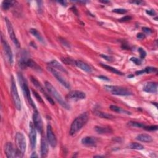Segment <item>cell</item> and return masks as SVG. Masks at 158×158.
I'll return each mask as SVG.
<instances>
[{"instance_id": "obj_12", "label": "cell", "mask_w": 158, "mask_h": 158, "mask_svg": "<svg viewBox=\"0 0 158 158\" xmlns=\"http://www.w3.org/2000/svg\"><path fill=\"white\" fill-rule=\"evenodd\" d=\"M86 94L81 91L74 90L72 91L68 95H67V99H68L71 101H77L85 99Z\"/></svg>"}, {"instance_id": "obj_32", "label": "cell", "mask_w": 158, "mask_h": 158, "mask_svg": "<svg viewBox=\"0 0 158 158\" xmlns=\"http://www.w3.org/2000/svg\"><path fill=\"white\" fill-rule=\"evenodd\" d=\"M130 60L131 61H132L133 63H135L136 65H139L142 64V60L139 59L137 58H135V57H132L130 58Z\"/></svg>"}, {"instance_id": "obj_20", "label": "cell", "mask_w": 158, "mask_h": 158, "mask_svg": "<svg viewBox=\"0 0 158 158\" xmlns=\"http://www.w3.org/2000/svg\"><path fill=\"white\" fill-rule=\"evenodd\" d=\"M95 130L99 134H110L112 132V130L108 127L96 126L95 127Z\"/></svg>"}, {"instance_id": "obj_19", "label": "cell", "mask_w": 158, "mask_h": 158, "mask_svg": "<svg viewBox=\"0 0 158 158\" xmlns=\"http://www.w3.org/2000/svg\"><path fill=\"white\" fill-rule=\"evenodd\" d=\"M75 65L77 66L79 69H80L81 70L87 73H92L93 71L92 68H91L89 65H88L82 61V60H75Z\"/></svg>"}, {"instance_id": "obj_35", "label": "cell", "mask_w": 158, "mask_h": 158, "mask_svg": "<svg viewBox=\"0 0 158 158\" xmlns=\"http://www.w3.org/2000/svg\"><path fill=\"white\" fill-rule=\"evenodd\" d=\"M138 52L139 53V55H140V58L142 59H144L146 57V56H147V53H146L144 50H143L142 48H138Z\"/></svg>"}, {"instance_id": "obj_29", "label": "cell", "mask_w": 158, "mask_h": 158, "mask_svg": "<svg viewBox=\"0 0 158 158\" xmlns=\"http://www.w3.org/2000/svg\"><path fill=\"white\" fill-rule=\"evenodd\" d=\"M13 6V2L11 1H4L2 3V8L4 10H8Z\"/></svg>"}, {"instance_id": "obj_7", "label": "cell", "mask_w": 158, "mask_h": 158, "mask_svg": "<svg viewBox=\"0 0 158 158\" xmlns=\"http://www.w3.org/2000/svg\"><path fill=\"white\" fill-rule=\"evenodd\" d=\"M47 69L54 77L57 79V80L60 84H61L62 85H63L66 88H70V83H69V82L61 74H60L59 71H58L56 69H55L54 68H52V67L49 66V65L47 67Z\"/></svg>"}, {"instance_id": "obj_24", "label": "cell", "mask_w": 158, "mask_h": 158, "mask_svg": "<svg viewBox=\"0 0 158 158\" xmlns=\"http://www.w3.org/2000/svg\"><path fill=\"white\" fill-rule=\"evenodd\" d=\"M157 68H154V67H147V68H146L142 70H139L136 72L135 74L137 75H142L145 74V73H147V74H151V73L157 72Z\"/></svg>"}, {"instance_id": "obj_6", "label": "cell", "mask_w": 158, "mask_h": 158, "mask_svg": "<svg viewBox=\"0 0 158 158\" xmlns=\"http://www.w3.org/2000/svg\"><path fill=\"white\" fill-rule=\"evenodd\" d=\"M11 94H12V97H13L14 105L16 108L17 109V110L21 111V101L20 99L19 93H18L17 86H16V84L13 77H12V79H11Z\"/></svg>"}, {"instance_id": "obj_33", "label": "cell", "mask_w": 158, "mask_h": 158, "mask_svg": "<svg viewBox=\"0 0 158 158\" xmlns=\"http://www.w3.org/2000/svg\"><path fill=\"white\" fill-rule=\"evenodd\" d=\"M32 92H33V95L35 96L36 99L37 100L40 102H41V103H43V99L41 98V97L40 96V95L36 92L35 90H32Z\"/></svg>"}, {"instance_id": "obj_41", "label": "cell", "mask_w": 158, "mask_h": 158, "mask_svg": "<svg viewBox=\"0 0 158 158\" xmlns=\"http://www.w3.org/2000/svg\"><path fill=\"white\" fill-rule=\"evenodd\" d=\"M137 38L139 39V40H143L144 38H145V35L143 33H138L137 35Z\"/></svg>"}, {"instance_id": "obj_25", "label": "cell", "mask_w": 158, "mask_h": 158, "mask_svg": "<svg viewBox=\"0 0 158 158\" xmlns=\"http://www.w3.org/2000/svg\"><path fill=\"white\" fill-rule=\"evenodd\" d=\"M110 109L111 110L117 113H120V114H127V115H131V112L129 111H127L125 109L121 108L119 106H117L115 105H111L110 106Z\"/></svg>"}, {"instance_id": "obj_8", "label": "cell", "mask_w": 158, "mask_h": 158, "mask_svg": "<svg viewBox=\"0 0 158 158\" xmlns=\"http://www.w3.org/2000/svg\"><path fill=\"white\" fill-rule=\"evenodd\" d=\"M1 43L3 45V50L4 51V53L6 56L7 59L8 60V63L10 64H12L13 63V52H12L11 48L8 43V41L6 40L5 38H4V36L3 34L1 35Z\"/></svg>"}, {"instance_id": "obj_11", "label": "cell", "mask_w": 158, "mask_h": 158, "mask_svg": "<svg viewBox=\"0 0 158 158\" xmlns=\"http://www.w3.org/2000/svg\"><path fill=\"white\" fill-rule=\"evenodd\" d=\"M33 121L34 126L35 127V129H36L39 133H43V120H42L41 115H40L39 112L35 110L33 114Z\"/></svg>"}, {"instance_id": "obj_4", "label": "cell", "mask_w": 158, "mask_h": 158, "mask_svg": "<svg viewBox=\"0 0 158 158\" xmlns=\"http://www.w3.org/2000/svg\"><path fill=\"white\" fill-rule=\"evenodd\" d=\"M105 88L108 92L111 93L114 95L127 96L132 95V92L129 89L119 86L105 85Z\"/></svg>"}, {"instance_id": "obj_30", "label": "cell", "mask_w": 158, "mask_h": 158, "mask_svg": "<svg viewBox=\"0 0 158 158\" xmlns=\"http://www.w3.org/2000/svg\"><path fill=\"white\" fill-rule=\"evenodd\" d=\"M128 125H130V126H131V127H138V128H143V129H144V127L146 126L144 124L137 122H133V121H131V122H129L128 123Z\"/></svg>"}, {"instance_id": "obj_28", "label": "cell", "mask_w": 158, "mask_h": 158, "mask_svg": "<svg viewBox=\"0 0 158 158\" xmlns=\"http://www.w3.org/2000/svg\"><path fill=\"white\" fill-rule=\"evenodd\" d=\"M129 148L132 149H136V150H142L144 149L143 145L138 143H130L129 146Z\"/></svg>"}, {"instance_id": "obj_45", "label": "cell", "mask_w": 158, "mask_h": 158, "mask_svg": "<svg viewBox=\"0 0 158 158\" xmlns=\"http://www.w3.org/2000/svg\"><path fill=\"white\" fill-rule=\"evenodd\" d=\"M58 3L62 4L63 6H66V2L65 1H58Z\"/></svg>"}, {"instance_id": "obj_37", "label": "cell", "mask_w": 158, "mask_h": 158, "mask_svg": "<svg viewBox=\"0 0 158 158\" xmlns=\"http://www.w3.org/2000/svg\"><path fill=\"white\" fill-rule=\"evenodd\" d=\"M132 19V17L130 16H124V17H122L121 19H119V21L120 22H127V21H129Z\"/></svg>"}, {"instance_id": "obj_14", "label": "cell", "mask_w": 158, "mask_h": 158, "mask_svg": "<svg viewBox=\"0 0 158 158\" xmlns=\"http://www.w3.org/2000/svg\"><path fill=\"white\" fill-rule=\"evenodd\" d=\"M29 138L31 148L32 149H33L36 147V129H35V126L32 122H30L29 124Z\"/></svg>"}, {"instance_id": "obj_3", "label": "cell", "mask_w": 158, "mask_h": 158, "mask_svg": "<svg viewBox=\"0 0 158 158\" xmlns=\"http://www.w3.org/2000/svg\"><path fill=\"white\" fill-rule=\"evenodd\" d=\"M17 77H18V80H19V84L21 85V87L22 88V92L23 93L24 96H25L26 99L27 100L29 104L31 105L35 109V110H36V106L34 104V102H33V100H32L31 97H30L29 88L28 87L27 83L26 80H25V78H24L23 76L22 75V74H21V73H18Z\"/></svg>"}, {"instance_id": "obj_31", "label": "cell", "mask_w": 158, "mask_h": 158, "mask_svg": "<svg viewBox=\"0 0 158 158\" xmlns=\"http://www.w3.org/2000/svg\"><path fill=\"white\" fill-rule=\"evenodd\" d=\"M157 125H151V126H147L144 127V129L147 131H156L157 130Z\"/></svg>"}, {"instance_id": "obj_38", "label": "cell", "mask_w": 158, "mask_h": 158, "mask_svg": "<svg viewBox=\"0 0 158 158\" xmlns=\"http://www.w3.org/2000/svg\"><path fill=\"white\" fill-rule=\"evenodd\" d=\"M101 56L102 58H104L105 59H106V60H107V61H109V62L112 61V60H114L112 57L109 56H107V55H105V54H101Z\"/></svg>"}, {"instance_id": "obj_16", "label": "cell", "mask_w": 158, "mask_h": 158, "mask_svg": "<svg viewBox=\"0 0 158 158\" xmlns=\"http://www.w3.org/2000/svg\"><path fill=\"white\" fill-rule=\"evenodd\" d=\"M143 91L147 93H156L157 91V83L156 82H150L144 84L143 88Z\"/></svg>"}, {"instance_id": "obj_26", "label": "cell", "mask_w": 158, "mask_h": 158, "mask_svg": "<svg viewBox=\"0 0 158 158\" xmlns=\"http://www.w3.org/2000/svg\"><path fill=\"white\" fill-rule=\"evenodd\" d=\"M101 65L102 67V68H104L105 69H106V70H107L109 71H110L112 73H114V74H115L119 75H124V74L122 72L119 71V70L116 69L115 68H112V67H111L110 65H106V64H101Z\"/></svg>"}, {"instance_id": "obj_10", "label": "cell", "mask_w": 158, "mask_h": 158, "mask_svg": "<svg viewBox=\"0 0 158 158\" xmlns=\"http://www.w3.org/2000/svg\"><path fill=\"white\" fill-rule=\"evenodd\" d=\"M4 151L6 156L8 158L20 157V155L17 149L14 147L12 143H7L4 147Z\"/></svg>"}, {"instance_id": "obj_17", "label": "cell", "mask_w": 158, "mask_h": 158, "mask_svg": "<svg viewBox=\"0 0 158 158\" xmlns=\"http://www.w3.org/2000/svg\"><path fill=\"white\" fill-rule=\"evenodd\" d=\"M47 139L43 137L41 140V156L42 157H45L48 156L49 152V147Z\"/></svg>"}, {"instance_id": "obj_27", "label": "cell", "mask_w": 158, "mask_h": 158, "mask_svg": "<svg viewBox=\"0 0 158 158\" xmlns=\"http://www.w3.org/2000/svg\"><path fill=\"white\" fill-rule=\"evenodd\" d=\"M95 114L96 115V116H98L101 118H104V119H111L114 118V116L112 115L104 112L99 111H95Z\"/></svg>"}, {"instance_id": "obj_1", "label": "cell", "mask_w": 158, "mask_h": 158, "mask_svg": "<svg viewBox=\"0 0 158 158\" xmlns=\"http://www.w3.org/2000/svg\"><path fill=\"white\" fill-rule=\"evenodd\" d=\"M88 119L89 116L87 112H83L77 117L71 124L69 131L70 135L72 136L75 135L87 124Z\"/></svg>"}, {"instance_id": "obj_44", "label": "cell", "mask_w": 158, "mask_h": 158, "mask_svg": "<svg viewBox=\"0 0 158 158\" xmlns=\"http://www.w3.org/2000/svg\"><path fill=\"white\" fill-rule=\"evenodd\" d=\"M30 157H38V155L36 154V153H35V152H33V153H32V154L30 156Z\"/></svg>"}, {"instance_id": "obj_15", "label": "cell", "mask_w": 158, "mask_h": 158, "mask_svg": "<svg viewBox=\"0 0 158 158\" xmlns=\"http://www.w3.org/2000/svg\"><path fill=\"white\" fill-rule=\"evenodd\" d=\"M30 78H31V81H32V82L33 83V84L36 87V88H37L38 89H39V90L41 91V92L43 93V95H44L46 97V100H47L48 101H49V102L50 103L51 105H54V102L53 100L51 98V97H50L49 95H48L46 93V92H45V90L44 88H43V87H42V85H41V83H40L37 80H36V79L35 78H34V77H30Z\"/></svg>"}, {"instance_id": "obj_36", "label": "cell", "mask_w": 158, "mask_h": 158, "mask_svg": "<svg viewBox=\"0 0 158 158\" xmlns=\"http://www.w3.org/2000/svg\"><path fill=\"white\" fill-rule=\"evenodd\" d=\"M60 41V43H61L63 44V45L65 46V47H68L69 48H70V44L69 43V42L68 41H66V40L65 39H62V38H60L59 40Z\"/></svg>"}, {"instance_id": "obj_40", "label": "cell", "mask_w": 158, "mask_h": 158, "mask_svg": "<svg viewBox=\"0 0 158 158\" xmlns=\"http://www.w3.org/2000/svg\"><path fill=\"white\" fill-rule=\"evenodd\" d=\"M146 13L149 16H154L156 14L155 11L153 9H149V10H147L146 11Z\"/></svg>"}, {"instance_id": "obj_2", "label": "cell", "mask_w": 158, "mask_h": 158, "mask_svg": "<svg viewBox=\"0 0 158 158\" xmlns=\"http://www.w3.org/2000/svg\"><path fill=\"white\" fill-rule=\"evenodd\" d=\"M45 87L48 92H49V93H50L51 95L53 96V98L59 103V105L64 109L69 110V109H70V106L64 99L62 95L58 92V91L56 89V88L54 87L49 82H45Z\"/></svg>"}, {"instance_id": "obj_42", "label": "cell", "mask_w": 158, "mask_h": 158, "mask_svg": "<svg viewBox=\"0 0 158 158\" xmlns=\"http://www.w3.org/2000/svg\"><path fill=\"white\" fill-rule=\"evenodd\" d=\"M64 60H63L64 63H65L67 64H71L73 63V61L70 59H64Z\"/></svg>"}, {"instance_id": "obj_23", "label": "cell", "mask_w": 158, "mask_h": 158, "mask_svg": "<svg viewBox=\"0 0 158 158\" xmlns=\"http://www.w3.org/2000/svg\"><path fill=\"white\" fill-rule=\"evenodd\" d=\"M30 32L33 36H35V37L40 42H41V43H45L43 37L41 36V33L38 31L37 30L35 29V28H31L30 30Z\"/></svg>"}, {"instance_id": "obj_5", "label": "cell", "mask_w": 158, "mask_h": 158, "mask_svg": "<svg viewBox=\"0 0 158 158\" xmlns=\"http://www.w3.org/2000/svg\"><path fill=\"white\" fill-rule=\"evenodd\" d=\"M16 144L17 146V149L20 155V157H22L26 153L27 144L25 136L21 132H17L16 133Z\"/></svg>"}, {"instance_id": "obj_43", "label": "cell", "mask_w": 158, "mask_h": 158, "mask_svg": "<svg viewBox=\"0 0 158 158\" xmlns=\"http://www.w3.org/2000/svg\"><path fill=\"white\" fill-rule=\"evenodd\" d=\"M98 78H100V79H102V80H106V81H109V78H107L106 77H105V76H100L98 77Z\"/></svg>"}, {"instance_id": "obj_13", "label": "cell", "mask_w": 158, "mask_h": 158, "mask_svg": "<svg viewBox=\"0 0 158 158\" xmlns=\"http://www.w3.org/2000/svg\"><path fill=\"white\" fill-rule=\"evenodd\" d=\"M46 137L48 143L50 144L51 147L53 148H55L57 145V139L50 125H47Z\"/></svg>"}, {"instance_id": "obj_34", "label": "cell", "mask_w": 158, "mask_h": 158, "mask_svg": "<svg viewBox=\"0 0 158 158\" xmlns=\"http://www.w3.org/2000/svg\"><path fill=\"white\" fill-rule=\"evenodd\" d=\"M112 12H114V13H117V14H125L127 11L125 9H122V8H119V9H113Z\"/></svg>"}, {"instance_id": "obj_9", "label": "cell", "mask_w": 158, "mask_h": 158, "mask_svg": "<svg viewBox=\"0 0 158 158\" xmlns=\"http://www.w3.org/2000/svg\"><path fill=\"white\" fill-rule=\"evenodd\" d=\"M4 21L6 22V27L8 29V32L9 33L10 38L11 39L12 41L13 42V43L16 45V47L19 48L20 47V43H19V40H17V38L16 37V35L14 33V28L13 27V26H12L11 22H10V21L8 19L7 17L4 18Z\"/></svg>"}, {"instance_id": "obj_18", "label": "cell", "mask_w": 158, "mask_h": 158, "mask_svg": "<svg viewBox=\"0 0 158 158\" xmlns=\"http://www.w3.org/2000/svg\"><path fill=\"white\" fill-rule=\"evenodd\" d=\"M81 142L87 147H95L97 144V139L93 137H85L82 138Z\"/></svg>"}, {"instance_id": "obj_21", "label": "cell", "mask_w": 158, "mask_h": 158, "mask_svg": "<svg viewBox=\"0 0 158 158\" xmlns=\"http://www.w3.org/2000/svg\"><path fill=\"white\" fill-rule=\"evenodd\" d=\"M136 139L138 141L144 142V143H150L153 141V138L148 134H144V133H142L137 136Z\"/></svg>"}, {"instance_id": "obj_47", "label": "cell", "mask_w": 158, "mask_h": 158, "mask_svg": "<svg viewBox=\"0 0 158 158\" xmlns=\"http://www.w3.org/2000/svg\"><path fill=\"white\" fill-rule=\"evenodd\" d=\"M100 2H101L102 3H109V1H100Z\"/></svg>"}, {"instance_id": "obj_22", "label": "cell", "mask_w": 158, "mask_h": 158, "mask_svg": "<svg viewBox=\"0 0 158 158\" xmlns=\"http://www.w3.org/2000/svg\"><path fill=\"white\" fill-rule=\"evenodd\" d=\"M49 66L52 67V68H54L56 70L58 69L60 71H61V72H63L64 73H65V74H68V71L66 70V69L64 68V67L56 60H52V61H51L49 63Z\"/></svg>"}, {"instance_id": "obj_46", "label": "cell", "mask_w": 158, "mask_h": 158, "mask_svg": "<svg viewBox=\"0 0 158 158\" xmlns=\"http://www.w3.org/2000/svg\"><path fill=\"white\" fill-rule=\"evenodd\" d=\"M132 3H136V4H140V3H142V1H133Z\"/></svg>"}, {"instance_id": "obj_39", "label": "cell", "mask_w": 158, "mask_h": 158, "mask_svg": "<svg viewBox=\"0 0 158 158\" xmlns=\"http://www.w3.org/2000/svg\"><path fill=\"white\" fill-rule=\"evenodd\" d=\"M142 30L144 33H147L148 35L153 33V31H152V30L151 28H148V27H143Z\"/></svg>"}]
</instances>
